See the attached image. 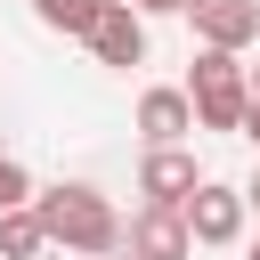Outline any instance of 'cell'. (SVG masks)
I'll return each mask as SVG.
<instances>
[{"instance_id":"obj_14","label":"cell","mask_w":260,"mask_h":260,"mask_svg":"<svg viewBox=\"0 0 260 260\" xmlns=\"http://www.w3.org/2000/svg\"><path fill=\"white\" fill-rule=\"evenodd\" d=\"M244 195H252V211H260V171H252V187H244Z\"/></svg>"},{"instance_id":"obj_7","label":"cell","mask_w":260,"mask_h":260,"mask_svg":"<svg viewBox=\"0 0 260 260\" xmlns=\"http://www.w3.org/2000/svg\"><path fill=\"white\" fill-rule=\"evenodd\" d=\"M195 187H203V162L187 146H146V162H138V195L146 203H187Z\"/></svg>"},{"instance_id":"obj_3","label":"cell","mask_w":260,"mask_h":260,"mask_svg":"<svg viewBox=\"0 0 260 260\" xmlns=\"http://www.w3.org/2000/svg\"><path fill=\"white\" fill-rule=\"evenodd\" d=\"M130 260H195V228H187V203H138L130 211V236H122Z\"/></svg>"},{"instance_id":"obj_15","label":"cell","mask_w":260,"mask_h":260,"mask_svg":"<svg viewBox=\"0 0 260 260\" xmlns=\"http://www.w3.org/2000/svg\"><path fill=\"white\" fill-rule=\"evenodd\" d=\"M252 98H260V65H252Z\"/></svg>"},{"instance_id":"obj_8","label":"cell","mask_w":260,"mask_h":260,"mask_svg":"<svg viewBox=\"0 0 260 260\" xmlns=\"http://www.w3.org/2000/svg\"><path fill=\"white\" fill-rule=\"evenodd\" d=\"M138 130H146V146H179L187 130H203V114H195L187 89H146L138 98Z\"/></svg>"},{"instance_id":"obj_4","label":"cell","mask_w":260,"mask_h":260,"mask_svg":"<svg viewBox=\"0 0 260 260\" xmlns=\"http://www.w3.org/2000/svg\"><path fill=\"white\" fill-rule=\"evenodd\" d=\"M89 57H98V65H114V73L146 65V16H138L130 0H106V16L89 24Z\"/></svg>"},{"instance_id":"obj_9","label":"cell","mask_w":260,"mask_h":260,"mask_svg":"<svg viewBox=\"0 0 260 260\" xmlns=\"http://www.w3.org/2000/svg\"><path fill=\"white\" fill-rule=\"evenodd\" d=\"M49 252H57V236H49V219L32 203L0 211V260H49Z\"/></svg>"},{"instance_id":"obj_2","label":"cell","mask_w":260,"mask_h":260,"mask_svg":"<svg viewBox=\"0 0 260 260\" xmlns=\"http://www.w3.org/2000/svg\"><path fill=\"white\" fill-rule=\"evenodd\" d=\"M187 98L203 114V130H244L252 114V65H236V49H195V73H187Z\"/></svg>"},{"instance_id":"obj_12","label":"cell","mask_w":260,"mask_h":260,"mask_svg":"<svg viewBox=\"0 0 260 260\" xmlns=\"http://www.w3.org/2000/svg\"><path fill=\"white\" fill-rule=\"evenodd\" d=\"M138 16H187V0H130Z\"/></svg>"},{"instance_id":"obj_13","label":"cell","mask_w":260,"mask_h":260,"mask_svg":"<svg viewBox=\"0 0 260 260\" xmlns=\"http://www.w3.org/2000/svg\"><path fill=\"white\" fill-rule=\"evenodd\" d=\"M244 138H252V146H260V98H252V114H244Z\"/></svg>"},{"instance_id":"obj_5","label":"cell","mask_w":260,"mask_h":260,"mask_svg":"<svg viewBox=\"0 0 260 260\" xmlns=\"http://www.w3.org/2000/svg\"><path fill=\"white\" fill-rule=\"evenodd\" d=\"M244 211H252V195H244V187H219V179H203V187L187 195L195 244H236V236H244Z\"/></svg>"},{"instance_id":"obj_11","label":"cell","mask_w":260,"mask_h":260,"mask_svg":"<svg viewBox=\"0 0 260 260\" xmlns=\"http://www.w3.org/2000/svg\"><path fill=\"white\" fill-rule=\"evenodd\" d=\"M41 187H32V171L16 162V154H0V211H16V203H32Z\"/></svg>"},{"instance_id":"obj_1","label":"cell","mask_w":260,"mask_h":260,"mask_svg":"<svg viewBox=\"0 0 260 260\" xmlns=\"http://www.w3.org/2000/svg\"><path fill=\"white\" fill-rule=\"evenodd\" d=\"M32 211L49 219V236H57V252H81V260H114L122 252V219H114V203L89 187V179H57V187H41L32 195Z\"/></svg>"},{"instance_id":"obj_10","label":"cell","mask_w":260,"mask_h":260,"mask_svg":"<svg viewBox=\"0 0 260 260\" xmlns=\"http://www.w3.org/2000/svg\"><path fill=\"white\" fill-rule=\"evenodd\" d=\"M32 16H41L49 32H73V41H89V24L106 16V0H32Z\"/></svg>"},{"instance_id":"obj_6","label":"cell","mask_w":260,"mask_h":260,"mask_svg":"<svg viewBox=\"0 0 260 260\" xmlns=\"http://www.w3.org/2000/svg\"><path fill=\"white\" fill-rule=\"evenodd\" d=\"M187 16H195V41H211V49H252L260 41V0H187Z\"/></svg>"},{"instance_id":"obj_16","label":"cell","mask_w":260,"mask_h":260,"mask_svg":"<svg viewBox=\"0 0 260 260\" xmlns=\"http://www.w3.org/2000/svg\"><path fill=\"white\" fill-rule=\"evenodd\" d=\"M252 260H260V244H252Z\"/></svg>"}]
</instances>
